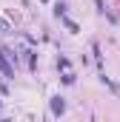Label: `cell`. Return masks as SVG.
Returning a JSON list of instances; mask_svg holds the SVG:
<instances>
[{
	"mask_svg": "<svg viewBox=\"0 0 120 122\" xmlns=\"http://www.w3.org/2000/svg\"><path fill=\"white\" fill-rule=\"evenodd\" d=\"M52 111H54V114H63V99H60V97L52 99Z\"/></svg>",
	"mask_w": 120,
	"mask_h": 122,
	"instance_id": "cell-2",
	"label": "cell"
},
{
	"mask_svg": "<svg viewBox=\"0 0 120 122\" xmlns=\"http://www.w3.org/2000/svg\"><path fill=\"white\" fill-rule=\"evenodd\" d=\"M0 68H3V74L6 77H14V71L9 68V62H6V51H0Z\"/></svg>",
	"mask_w": 120,
	"mask_h": 122,
	"instance_id": "cell-1",
	"label": "cell"
}]
</instances>
